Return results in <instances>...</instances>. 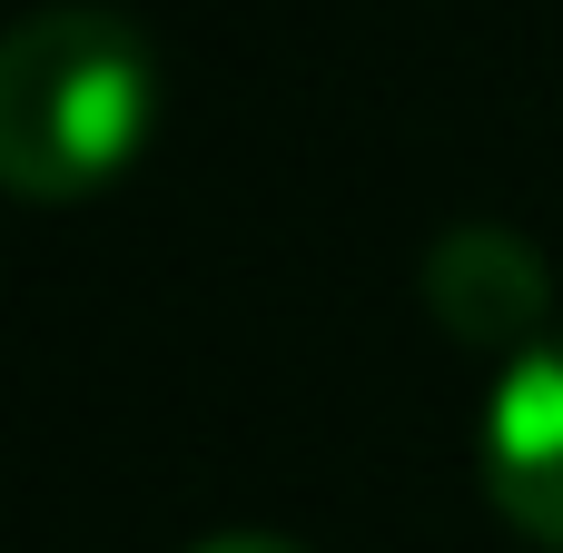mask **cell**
<instances>
[{
    "instance_id": "1",
    "label": "cell",
    "mask_w": 563,
    "mask_h": 553,
    "mask_svg": "<svg viewBox=\"0 0 563 553\" xmlns=\"http://www.w3.org/2000/svg\"><path fill=\"white\" fill-rule=\"evenodd\" d=\"M158 129V59L119 10L49 0L0 40V188L30 208L99 198Z\"/></svg>"
},
{
    "instance_id": "2",
    "label": "cell",
    "mask_w": 563,
    "mask_h": 553,
    "mask_svg": "<svg viewBox=\"0 0 563 553\" xmlns=\"http://www.w3.org/2000/svg\"><path fill=\"white\" fill-rule=\"evenodd\" d=\"M426 317L465 346V356H534L554 336V267L534 257V237L495 228V218H465L426 247Z\"/></svg>"
},
{
    "instance_id": "3",
    "label": "cell",
    "mask_w": 563,
    "mask_h": 553,
    "mask_svg": "<svg viewBox=\"0 0 563 553\" xmlns=\"http://www.w3.org/2000/svg\"><path fill=\"white\" fill-rule=\"evenodd\" d=\"M475 475L525 544L563 553V327L495 376L475 425Z\"/></svg>"
},
{
    "instance_id": "4",
    "label": "cell",
    "mask_w": 563,
    "mask_h": 553,
    "mask_svg": "<svg viewBox=\"0 0 563 553\" xmlns=\"http://www.w3.org/2000/svg\"><path fill=\"white\" fill-rule=\"evenodd\" d=\"M198 553H297V544H277V534H218V544H198Z\"/></svg>"
}]
</instances>
